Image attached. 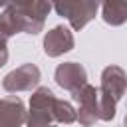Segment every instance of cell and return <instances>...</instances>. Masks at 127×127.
I'll use <instances>...</instances> for the list:
<instances>
[{"label":"cell","mask_w":127,"mask_h":127,"mask_svg":"<svg viewBox=\"0 0 127 127\" xmlns=\"http://www.w3.org/2000/svg\"><path fill=\"white\" fill-rule=\"evenodd\" d=\"M6 62H8V40L0 34V67L6 65Z\"/></svg>","instance_id":"cell-13"},{"label":"cell","mask_w":127,"mask_h":127,"mask_svg":"<svg viewBox=\"0 0 127 127\" xmlns=\"http://www.w3.org/2000/svg\"><path fill=\"white\" fill-rule=\"evenodd\" d=\"M54 121L62 123V125H69V123H75L77 121V111L75 107L65 101V99H56L54 103Z\"/></svg>","instance_id":"cell-12"},{"label":"cell","mask_w":127,"mask_h":127,"mask_svg":"<svg viewBox=\"0 0 127 127\" xmlns=\"http://www.w3.org/2000/svg\"><path fill=\"white\" fill-rule=\"evenodd\" d=\"M26 117L28 111L20 97H0V127H22L26 123Z\"/></svg>","instance_id":"cell-9"},{"label":"cell","mask_w":127,"mask_h":127,"mask_svg":"<svg viewBox=\"0 0 127 127\" xmlns=\"http://www.w3.org/2000/svg\"><path fill=\"white\" fill-rule=\"evenodd\" d=\"M123 125H125V127H127V115H125V119H123Z\"/></svg>","instance_id":"cell-14"},{"label":"cell","mask_w":127,"mask_h":127,"mask_svg":"<svg viewBox=\"0 0 127 127\" xmlns=\"http://www.w3.org/2000/svg\"><path fill=\"white\" fill-rule=\"evenodd\" d=\"M54 79H56V83H58L62 89L73 93V91L81 89V87L87 83V71H85V67H83L81 64H77V62H64V64H60V65L56 67Z\"/></svg>","instance_id":"cell-8"},{"label":"cell","mask_w":127,"mask_h":127,"mask_svg":"<svg viewBox=\"0 0 127 127\" xmlns=\"http://www.w3.org/2000/svg\"><path fill=\"white\" fill-rule=\"evenodd\" d=\"M101 18L109 26H123L127 22V2L125 0H107L99 4Z\"/></svg>","instance_id":"cell-10"},{"label":"cell","mask_w":127,"mask_h":127,"mask_svg":"<svg viewBox=\"0 0 127 127\" xmlns=\"http://www.w3.org/2000/svg\"><path fill=\"white\" fill-rule=\"evenodd\" d=\"M52 8L58 12V16H64L71 30H83L97 14L99 2L97 0H62L52 4Z\"/></svg>","instance_id":"cell-3"},{"label":"cell","mask_w":127,"mask_h":127,"mask_svg":"<svg viewBox=\"0 0 127 127\" xmlns=\"http://www.w3.org/2000/svg\"><path fill=\"white\" fill-rule=\"evenodd\" d=\"M73 46H75V40L67 26L58 24L52 30H48L44 36V54L48 58H60V56L71 52Z\"/></svg>","instance_id":"cell-7"},{"label":"cell","mask_w":127,"mask_h":127,"mask_svg":"<svg viewBox=\"0 0 127 127\" xmlns=\"http://www.w3.org/2000/svg\"><path fill=\"white\" fill-rule=\"evenodd\" d=\"M40 67L36 64H22L16 69L8 71L2 79V87L8 93H22V91H34L40 83Z\"/></svg>","instance_id":"cell-5"},{"label":"cell","mask_w":127,"mask_h":127,"mask_svg":"<svg viewBox=\"0 0 127 127\" xmlns=\"http://www.w3.org/2000/svg\"><path fill=\"white\" fill-rule=\"evenodd\" d=\"M50 127H56V125H50Z\"/></svg>","instance_id":"cell-15"},{"label":"cell","mask_w":127,"mask_h":127,"mask_svg":"<svg viewBox=\"0 0 127 127\" xmlns=\"http://www.w3.org/2000/svg\"><path fill=\"white\" fill-rule=\"evenodd\" d=\"M10 8L18 18L20 32L36 36L44 30L46 16L50 14L52 4L44 0H34V2H16V4H10Z\"/></svg>","instance_id":"cell-2"},{"label":"cell","mask_w":127,"mask_h":127,"mask_svg":"<svg viewBox=\"0 0 127 127\" xmlns=\"http://www.w3.org/2000/svg\"><path fill=\"white\" fill-rule=\"evenodd\" d=\"M99 91V121H111L115 117L117 101L127 93V73L119 65H107L101 71Z\"/></svg>","instance_id":"cell-1"},{"label":"cell","mask_w":127,"mask_h":127,"mask_svg":"<svg viewBox=\"0 0 127 127\" xmlns=\"http://www.w3.org/2000/svg\"><path fill=\"white\" fill-rule=\"evenodd\" d=\"M73 101L77 103V121L83 127H91L99 121V91L95 85L85 83L81 89L71 93Z\"/></svg>","instance_id":"cell-6"},{"label":"cell","mask_w":127,"mask_h":127,"mask_svg":"<svg viewBox=\"0 0 127 127\" xmlns=\"http://www.w3.org/2000/svg\"><path fill=\"white\" fill-rule=\"evenodd\" d=\"M56 95L50 87H38L30 97V111L26 117L28 127H50L54 125V103Z\"/></svg>","instance_id":"cell-4"},{"label":"cell","mask_w":127,"mask_h":127,"mask_svg":"<svg viewBox=\"0 0 127 127\" xmlns=\"http://www.w3.org/2000/svg\"><path fill=\"white\" fill-rule=\"evenodd\" d=\"M0 34L6 40L16 36V34H20V24H18V18L12 12L10 4H4V10L0 12Z\"/></svg>","instance_id":"cell-11"}]
</instances>
